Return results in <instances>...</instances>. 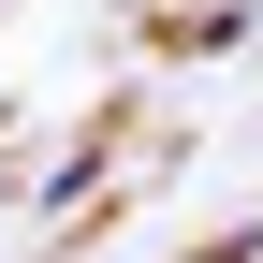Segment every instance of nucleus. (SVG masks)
Segmentation results:
<instances>
[{"label": "nucleus", "mask_w": 263, "mask_h": 263, "mask_svg": "<svg viewBox=\"0 0 263 263\" xmlns=\"http://www.w3.org/2000/svg\"><path fill=\"white\" fill-rule=\"evenodd\" d=\"M205 263H263V219H249V234H219V249H205Z\"/></svg>", "instance_id": "obj_1"}]
</instances>
